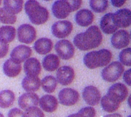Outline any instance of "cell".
Returning <instances> with one entry per match:
<instances>
[{
	"instance_id": "cell-8",
	"label": "cell",
	"mask_w": 131,
	"mask_h": 117,
	"mask_svg": "<svg viewBox=\"0 0 131 117\" xmlns=\"http://www.w3.org/2000/svg\"><path fill=\"white\" fill-rule=\"evenodd\" d=\"M59 102L61 104L67 106H71L75 104L79 99L78 91L72 88H66L61 90L58 94Z\"/></svg>"
},
{
	"instance_id": "cell-17",
	"label": "cell",
	"mask_w": 131,
	"mask_h": 117,
	"mask_svg": "<svg viewBox=\"0 0 131 117\" xmlns=\"http://www.w3.org/2000/svg\"><path fill=\"white\" fill-rule=\"evenodd\" d=\"M77 24L83 27L90 25L94 19V15L92 11L87 9H82L76 13L75 16Z\"/></svg>"
},
{
	"instance_id": "cell-40",
	"label": "cell",
	"mask_w": 131,
	"mask_h": 117,
	"mask_svg": "<svg viewBox=\"0 0 131 117\" xmlns=\"http://www.w3.org/2000/svg\"><path fill=\"white\" fill-rule=\"evenodd\" d=\"M68 117H83V115L79 113V112L78 113H75V114H72V115H69Z\"/></svg>"
},
{
	"instance_id": "cell-20",
	"label": "cell",
	"mask_w": 131,
	"mask_h": 117,
	"mask_svg": "<svg viewBox=\"0 0 131 117\" xmlns=\"http://www.w3.org/2000/svg\"><path fill=\"white\" fill-rule=\"evenodd\" d=\"M113 15V13H108L104 15L101 20V29L106 34L110 35L115 33L118 29L114 24Z\"/></svg>"
},
{
	"instance_id": "cell-5",
	"label": "cell",
	"mask_w": 131,
	"mask_h": 117,
	"mask_svg": "<svg viewBox=\"0 0 131 117\" xmlns=\"http://www.w3.org/2000/svg\"><path fill=\"white\" fill-rule=\"evenodd\" d=\"M128 88L125 84L118 83L113 84L109 88L106 95L118 104L124 102L128 96Z\"/></svg>"
},
{
	"instance_id": "cell-2",
	"label": "cell",
	"mask_w": 131,
	"mask_h": 117,
	"mask_svg": "<svg viewBox=\"0 0 131 117\" xmlns=\"http://www.w3.org/2000/svg\"><path fill=\"white\" fill-rule=\"evenodd\" d=\"M24 8L29 20L33 24L36 25L44 24L49 19V14L48 10L41 6L37 1H27Z\"/></svg>"
},
{
	"instance_id": "cell-24",
	"label": "cell",
	"mask_w": 131,
	"mask_h": 117,
	"mask_svg": "<svg viewBox=\"0 0 131 117\" xmlns=\"http://www.w3.org/2000/svg\"><path fill=\"white\" fill-rule=\"evenodd\" d=\"M60 60L57 55L50 54L44 57L42 61V65L44 69L49 72L56 70L60 66Z\"/></svg>"
},
{
	"instance_id": "cell-6",
	"label": "cell",
	"mask_w": 131,
	"mask_h": 117,
	"mask_svg": "<svg viewBox=\"0 0 131 117\" xmlns=\"http://www.w3.org/2000/svg\"><path fill=\"white\" fill-rule=\"evenodd\" d=\"M17 37L19 42L29 44L35 40L37 32L33 26L30 24H22L17 29Z\"/></svg>"
},
{
	"instance_id": "cell-31",
	"label": "cell",
	"mask_w": 131,
	"mask_h": 117,
	"mask_svg": "<svg viewBox=\"0 0 131 117\" xmlns=\"http://www.w3.org/2000/svg\"><path fill=\"white\" fill-rule=\"evenodd\" d=\"M91 8L97 13H102L106 10L108 6L107 0H92L90 1Z\"/></svg>"
},
{
	"instance_id": "cell-32",
	"label": "cell",
	"mask_w": 131,
	"mask_h": 117,
	"mask_svg": "<svg viewBox=\"0 0 131 117\" xmlns=\"http://www.w3.org/2000/svg\"><path fill=\"white\" fill-rule=\"evenodd\" d=\"M119 58L122 64L130 67L131 65V49L130 47L122 50L120 52Z\"/></svg>"
},
{
	"instance_id": "cell-41",
	"label": "cell",
	"mask_w": 131,
	"mask_h": 117,
	"mask_svg": "<svg viewBox=\"0 0 131 117\" xmlns=\"http://www.w3.org/2000/svg\"><path fill=\"white\" fill-rule=\"evenodd\" d=\"M0 117H5V116H4V115H3L2 113H0Z\"/></svg>"
},
{
	"instance_id": "cell-21",
	"label": "cell",
	"mask_w": 131,
	"mask_h": 117,
	"mask_svg": "<svg viewBox=\"0 0 131 117\" xmlns=\"http://www.w3.org/2000/svg\"><path fill=\"white\" fill-rule=\"evenodd\" d=\"M22 87L26 92L34 93L39 90L40 87V80L38 76H26L23 79Z\"/></svg>"
},
{
	"instance_id": "cell-22",
	"label": "cell",
	"mask_w": 131,
	"mask_h": 117,
	"mask_svg": "<svg viewBox=\"0 0 131 117\" xmlns=\"http://www.w3.org/2000/svg\"><path fill=\"white\" fill-rule=\"evenodd\" d=\"M4 74L10 78H15L21 71V65L13 61L11 58L6 60L3 67Z\"/></svg>"
},
{
	"instance_id": "cell-36",
	"label": "cell",
	"mask_w": 131,
	"mask_h": 117,
	"mask_svg": "<svg viewBox=\"0 0 131 117\" xmlns=\"http://www.w3.org/2000/svg\"><path fill=\"white\" fill-rule=\"evenodd\" d=\"M23 111L18 108H13L9 111L8 117H23Z\"/></svg>"
},
{
	"instance_id": "cell-15",
	"label": "cell",
	"mask_w": 131,
	"mask_h": 117,
	"mask_svg": "<svg viewBox=\"0 0 131 117\" xmlns=\"http://www.w3.org/2000/svg\"><path fill=\"white\" fill-rule=\"evenodd\" d=\"M83 97L84 101L90 106H95L101 101V94L97 88L93 86L85 87L83 92Z\"/></svg>"
},
{
	"instance_id": "cell-10",
	"label": "cell",
	"mask_w": 131,
	"mask_h": 117,
	"mask_svg": "<svg viewBox=\"0 0 131 117\" xmlns=\"http://www.w3.org/2000/svg\"><path fill=\"white\" fill-rule=\"evenodd\" d=\"M73 25L69 20H60L52 26V33L54 37L58 38H64L71 33Z\"/></svg>"
},
{
	"instance_id": "cell-27",
	"label": "cell",
	"mask_w": 131,
	"mask_h": 117,
	"mask_svg": "<svg viewBox=\"0 0 131 117\" xmlns=\"http://www.w3.org/2000/svg\"><path fill=\"white\" fill-rule=\"evenodd\" d=\"M4 8L14 14H19L23 8V1L22 0H5L3 1Z\"/></svg>"
},
{
	"instance_id": "cell-16",
	"label": "cell",
	"mask_w": 131,
	"mask_h": 117,
	"mask_svg": "<svg viewBox=\"0 0 131 117\" xmlns=\"http://www.w3.org/2000/svg\"><path fill=\"white\" fill-rule=\"evenodd\" d=\"M39 103V97L36 93L28 92L20 96L18 104L22 110H26L31 107H36Z\"/></svg>"
},
{
	"instance_id": "cell-39",
	"label": "cell",
	"mask_w": 131,
	"mask_h": 117,
	"mask_svg": "<svg viewBox=\"0 0 131 117\" xmlns=\"http://www.w3.org/2000/svg\"><path fill=\"white\" fill-rule=\"evenodd\" d=\"M104 117H122V116L118 113H113V114H110V115H106V116Z\"/></svg>"
},
{
	"instance_id": "cell-33",
	"label": "cell",
	"mask_w": 131,
	"mask_h": 117,
	"mask_svg": "<svg viewBox=\"0 0 131 117\" xmlns=\"http://www.w3.org/2000/svg\"><path fill=\"white\" fill-rule=\"evenodd\" d=\"M23 117H45V115L40 108L31 107L26 110L23 114Z\"/></svg>"
},
{
	"instance_id": "cell-30",
	"label": "cell",
	"mask_w": 131,
	"mask_h": 117,
	"mask_svg": "<svg viewBox=\"0 0 131 117\" xmlns=\"http://www.w3.org/2000/svg\"><path fill=\"white\" fill-rule=\"evenodd\" d=\"M17 17L4 7L0 8V22L3 24H13L16 22Z\"/></svg>"
},
{
	"instance_id": "cell-35",
	"label": "cell",
	"mask_w": 131,
	"mask_h": 117,
	"mask_svg": "<svg viewBox=\"0 0 131 117\" xmlns=\"http://www.w3.org/2000/svg\"><path fill=\"white\" fill-rule=\"evenodd\" d=\"M9 46L7 44L0 41V58H4L8 52Z\"/></svg>"
},
{
	"instance_id": "cell-14",
	"label": "cell",
	"mask_w": 131,
	"mask_h": 117,
	"mask_svg": "<svg viewBox=\"0 0 131 117\" xmlns=\"http://www.w3.org/2000/svg\"><path fill=\"white\" fill-rule=\"evenodd\" d=\"M32 54L31 49L24 45L17 46L10 54L11 59L17 63L20 64L28 60Z\"/></svg>"
},
{
	"instance_id": "cell-4",
	"label": "cell",
	"mask_w": 131,
	"mask_h": 117,
	"mask_svg": "<svg viewBox=\"0 0 131 117\" xmlns=\"http://www.w3.org/2000/svg\"><path fill=\"white\" fill-rule=\"evenodd\" d=\"M124 71V67L119 61H114L106 66L102 71V77L107 82L117 81Z\"/></svg>"
},
{
	"instance_id": "cell-38",
	"label": "cell",
	"mask_w": 131,
	"mask_h": 117,
	"mask_svg": "<svg viewBox=\"0 0 131 117\" xmlns=\"http://www.w3.org/2000/svg\"><path fill=\"white\" fill-rule=\"evenodd\" d=\"M111 3L115 7H121L125 4V0H111Z\"/></svg>"
},
{
	"instance_id": "cell-25",
	"label": "cell",
	"mask_w": 131,
	"mask_h": 117,
	"mask_svg": "<svg viewBox=\"0 0 131 117\" xmlns=\"http://www.w3.org/2000/svg\"><path fill=\"white\" fill-rule=\"evenodd\" d=\"M16 31L12 26H3L0 28V41L5 44L12 42L15 37Z\"/></svg>"
},
{
	"instance_id": "cell-23",
	"label": "cell",
	"mask_w": 131,
	"mask_h": 117,
	"mask_svg": "<svg viewBox=\"0 0 131 117\" xmlns=\"http://www.w3.org/2000/svg\"><path fill=\"white\" fill-rule=\"evenodd\" d=\"M53 44L51 40L47 38H42L37 40L34 44V49L37 53L44 55L52 50Z\"/></svg>"
},
{
	"instance_id": "cell-11",
	"label": "cell",
	"mask_w": 131,
	"mask_h": 117,
	"mask_svg": "<svg viewBox=\"0 0 131 117\" xmlns=\"http://www.w3.org/2000/svg\"><path fill=\"white\" fill-rule=\"evenodd\" d=\"M113 20L118 28H127L130 25L131 12L129 9L123 8L114 13Z\"/></svg>"
},
{
	"instance_id": "cell-9",
	"label": "cell",
	"mask_w": 131,
	"mask_h": 117,
	"mask_svg": "<svg viewBox=\"0 0 131 117\" xmlns=\"http://www.w3.org/2000/svg\"><path fill=\"white\" fill-rule=\"evenodd\" d=\"M52 11L54 17L58 19H65L69 16L70 12H72L70 1L60 0L55 1L52 5Z\"/></svg>"
},
{
	"instance_id": "cell-43",
	"label": "cell",
	"mask_w": 131,
	"mask_h": 117,
	"mask_svg": "<svg viewBox=\"0 0 131 117\" xmlns=\"http://www.w3.org/2000/svg\"><path fill=\"white\" fill-rule=\"evenodd\" d=\"M128 117H130V116H128Z\"/></svg>"
},
{
	"instance_id": "cell-13",
	"label": "cell",
	"mask_w": 131,
	"mask_h": 117,
	"mask_svg": "<svg viewBox=\"0 0 131 117\" xmlns=\"http://www.w3.org/2000/svg\"><path fill=\"white\" fill-rule=\"evenodd\" d=\"M75 72L74 69L69 66H63L59 68L56 72V81L62 85L67 86L71 84L74 79Z\"/></svg>"
},
{
	"instance_id": "cell-28",
	"label": "cell",
	"mask_w": 131,
	"mask_h": 117,
	"mask_svg": "<svg viewBox=\"0 0 131 117\" xmlns=\"http://www.w3.org/2000/svg\"><path fill=\"white\" fill-rule=\"evenodd\" d=\"M41 85L45 92L51 93L54 92L56 90L57 81L54 77L52 76H47L43 78L41 81Z\"/></svg>"
},
{
	"instance_id": "cell-34",
	"label": "cell",
	"mask_w": 131,
	"mask_h": 117,
	"mask_svg": "<svg viewBox=\"0 0 131 117\" xmlns=\"http://www.w3.org/2000/svg\"><path fill=\"white\" fill-rule=\"evenodd\" d=\"M79 113L81 114L83 117H95L96 115L95 109L91 106L83 108L79 110Z\"/></svg>"
},
{
	"instance_id": "cell-12",
	"label": "cell",
	"mask_w": 131,
	"mask_h": 117,
	"mask_svg": "<svg viewBox=\"0 0 131 117\" xmlns=\"http://www.w3.org/2000/svg\"><path fill=\"white\" fill-rule=\"evenodd\" d=\"M130 35L126 30L120 29L116 31L111 39V44L114 48L121 49L126 47L130 44Z\"/></svg>"
},
{
	"instance_id": "cell-42",
	"label": "cell",
	"mask_w": 131,
	"mask_h": 117,
	"mask_svg": "<svg viewBox=\"0 0 131 117\" xmlns=\"http://www.w3.org/2000/svg\"><path fill=\"white\" fill-rule=\"evenodd\" d=\"M1 1L0 0V5H1Z\"/></svg>"
},
{
	"instance_id": "cell-37",
	"label": "cell",
	"mask_w": 131,
	"mask_h": 117,
	"mask_svg": "<svg viewBox=\"0 0 131 117\" xmlns=\"http://www.w3.org/2000/svg\"><path fill=\"white\" fill-rule=\"evenodd\" d=\"M130 72L131 69L127 70L124 74V80L129 86H130Z\"/></svg>"
},
{
	"instance_id": "cell-18",
	"label": "cell",
	"mask_w": 131,
	"mask_h": 117,
	"mask_svg": "<svg viewBox=\"0 0 131 117\" xmlns=\"http://www.w3.org/2000/svg\"><path fill=\"white\" fill-rule=\"evenodd\" d=\"M24 70L27 76H38L41 72V65L39 60L35 58H31L26 60Z\"/></svg>"
},
{
	"instance_id": "cell-7",
	"label": "cell",
	"mask_w": 131,
	"mask_h": 117,
	"mask_svg": "<svg viewBox=\"0 0 131 117\" xmlns=\"http://www.w3.org/2000/svg\"><path fill=\"white\" fill-rule=\"evenodd\" d=\"M55 50L61 58L67 60L74 56L75 49L70 41L67 40H61L58 41L55 45Z\"/></svg>"
},
{
	"instance_id": "cell-1",
	"label": "cell",
	"mask_w": 131,
	"mask_h": 117,
	"mask_svg": "<svg viewBox=\"0 0 131 117\" xmlns=\"http://www.w3.org/2000/svg\"><path fill=\"white\" fill-rule=\"evenodd\" d=\"M102 40L101 29L97 26H92L85 32L77 35L74 38V44L79 49L88 51L98 47Z\"/></svg>"
},
{
	"instance_id": "cell-26",
	"label": "cell",
	"mask_w": 131,
	"mask_h": 117,
	"mask_svg": "<svg viewBox=\"0 0 131 117\" xmlns=\"http://www.w3.org/2000/svg\"><path fill=\"white\" fill-rule=\"evenodd\" d=\"M15 101V94L11 90L1 91L0 92V108H8L13 105Z\"/></svg>"
},
{
	"instance_id": "cell-19",
	"label": "cell",
	"mask_w": 131,
	"mask_h": 117,
	"mask_svg": "<svg viewBox=\"0 0 131 117\" xmlns=\"http://www.w3.org/2000/svg\"><path fill=\"white\" fill-rule=\"evenodd\" d=\"M40 106L44 111L47 113H52L56 110L58 108V101L53 95H45L39 100Z\"/></svg>"
},
{
	"instance_id": "cell-3",
	"label": "cell",
	"mask_w": 131,
	"mask_h": 117,
	"mask_svg": "<svg viewBox=\"0 0 131 117\" xmlns=\"http://www.w3.org/2000/svg\"><path fill=\"white\" fill-rule=\"evenodd\" d=\"M112 58V53L107 49L91 51L84 56V63L88 69H94L107 65Z\"/></svg>"
},
{
	"instance_id": "cell-29",
	"label": "cell",
	"mask_w": 131,
	"mask_h": 117,
	"mask_svg": "<svg viewBox=\"0 0 131 117\" xmlns=\"http://www.w3.org/2000/svg\"><path fill=\"white\" fill-rule=\"evenodd\" d=\"M101 104L103 110L107 113L115 112L119 108L120 105L110 99L106 95L102 98Z\"/></svg>"
}]
</instances>
